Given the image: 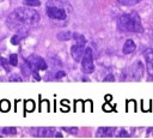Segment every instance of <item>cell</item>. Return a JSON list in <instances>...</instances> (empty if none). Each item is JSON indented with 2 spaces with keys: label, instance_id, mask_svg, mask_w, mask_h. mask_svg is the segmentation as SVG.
I'll return each mask as SVG.
<instances>
[{
  "label": "cell",
  "instance_id": "1",
  "mask_svg": "<svg viewBox=\"0 0 153 139\" xmlns=\"http://www.w3.org/2000/svg\"><path fill=\"white\" fill-rule=\"evenodd\" d=\"M39 20V13L33 7L23 6L13 10L7 17V26L17 32H26L30 28L35 26Z\"/></svg>",
  "mask_w": 153,
  "mask_h": 139
},
{
  "label": "cell",
  "instance_id": "2",
  "mask_svg": "<svg viewBox=\"0 0 153 139\" xmlns=\"http://www.w3.org/2000/svg\"><path fill=\"white\" fill-rule=\"evenodd\" d=\"M45 12L54 20L66 22L72 13V6L67 0H48Z\"/></svg>",
  "mask_w": 153,
  "mask_h": 139
},
{
  "label": "cell",
  "instance_id": "3",
  "mask_svg": "<svg viewBox=\"0 0 153 139\" xmlns=\"http://www.w3.org/2000/svg\"><path fill=\"white\" fill-rule=\"evenodd\" d=\"M118 28L122 31H130V32H141V20L136 12H130L122 14L118 18Z\"/></svg>",
  "mask_w": 153,
  "mask_h": 139
},
{
  "label": "cell",
  "instance_id": "4",
  "mask_svg": "<svg viewBox=\"0 0 153 139\" xmlns=\"http://www.w3.org/2000/svg\"><path fill=\"white\" fill-rule=\"evenodd\" d=\"M73 37L76 40L75 44L72 46L71 48V54L73 56V59L75 61H81L82 56H84V53H85V44H86V40L82 35L80 34H74Z\"/></svg>",
  "mask_w": 153,
  "mask_h": 139
},
{
  "label": "cell",
  "instance_id": "5",
  "mask_svg": "<svg viewBox=\"0 0 153 139\" xmlns=\"http://www.w3.org/2000/svg\"><path fill=\"white\" fill-rule=\"evenodd\" d=\"M81 66H82V71L87 74L93 73L94 71V64H93V54H92V49L91 48H86L84 56L81 59Z\"/></svg>",
  "mask_w": 153,
  "mask_h": 139
},
{
  "label": "cell",
  "instance_id": "6",
  "mask_svg": "<svg viewBox=\"0 0 153 139\" xmlns=\"http://www.w3.org/2000/svg\"><path fill=\"white\" fill-rule=\"evenodd\" d=\"M25 61L29 64V66H30V68H31V71H32L33 74H36L37 71H43V70L47 68L45 61L41 56H38V55H35V54L33 55H30Z\"/></svg>",
  "mask_w": 153,
  "mask_h": 139
},
{
  "label": "cell",
  "instance_id": "7",
  "mask_svg": "<svg viewBox=\"0 0 153 139\" xmlns=\"http://www.w3.org/2000/svg\"><path fill=\"white\" fill-rule=\"evenodd\" d=\"M32 134L37 137H53L55 135V129L50 127H39V128H32Z\"/></svg>",
  "mask_w": 153,
  "mask_h": 139
},
{
  "label": "cell",
  "instance_id": "8",
  "mask_svg": "<svg viewBox=\"0 0 153 139\" xmlns=\"http://www.w3.org/2000/svg\"><path fill=\"white\" fill-rule=\"evenodd\" d=\"M131 71H133V72H131V73H133V78H134L135 80L141 79V77H142V74H143V66H142V64H141L140 61H136V62L134 64Z\"/></svg>",
  "mask_w": 153,
  "mask_h": 139
},
{
  "label": "cell",
  "instance_id": "9",
  "mask_svg": "<svg viewBox=\"0 0 153 139\" xmlns=\"http://www.w3.org/2000/svg\"><path fill=\"white\" fill-rule=\"evenodd\" d=\"M145 58H146V62H147V71L153 77V50L147 49L145 52Z\"/></svg>",
  "mask_w": 153,
  "mask_h": 139
},
{
  "label": "cell",
  "instance_id": "10",
  "mask_svg": "<svg viewBox=\"0 0 153 139\" xmlns=\"http://www.w3.org/2000/svg\"><path fill=\"white\" fill-rule=\"evenodd\" d=\"M135 43L133 40H127L123 44V53L124 54H131L134 50H135Z\"/></svg>",
  "mask_w": 153,
  "mask_h": 139
},
{
  "label": "cell",
  "instance_id": "11",
  "mask_svg": "<svg viewBox=\"0 0 153 139\" xmlns=\"http://www.w3.org/2000/svg\"><path fill=\"white\" fill-rule=\"evenodd\" d=\"M112 131L114 128H110V127H102L97 131V135L98 137H105V135H111L112 134Z\"/></svg>",
  "mask_w": 153,
  "mask_h": 139
},
{
  "label": "cell",
  "instance_id": "12",
  "mask_svg": "<svg viewBox=\"0 0 153 139\" xmlns=\"http://www.w3.org/2000/svg\"><path fill=\"white\" fill-rule=\"evenodd\" d=\"M25 35H26V32H17V34H14V36L11 38V43L12 44H18L19 41L23 37H25Z\"/></svg>",
  "mask_w": 153,
  "mask_h": 139
},
{
  "label": "cell",
  "instance_id": "13",
  "mask_svg": "<svg viewBox=\"0 0 153 139\" xmlns=\"http://www.w3.org/2000/svg\"><path fill=\"white\" fill-rule=\"evenodd\" d=\"M23 5L29 6V7H38L41 5V1L39 0H24Z\"/></svg>",
  "mask_w": 153,
  "mask_h": 139
},
{
  "label": "cell",
  "instance_id": "14",
  "mask_svg": "<svg viewBox=\"0 0 153 139\" xmlns=\"http://www.w3.org/2000/svg\"><path fill=\"white\" fill-rule=\"evenodd\" d=\"M71 37H73V35H72L69 31H63V32H59V34H57V38H59V40H62V41H67V40H69Z\"/></svg>",
  "mask_w": 153,
  "mask_h": 139
},
{
  "label": "cell",
  "instance_id": "15",
  "mask_svg": "<svg viewBox=\"0 0 153 139\" xmlns=\"http://www.w3.org/2000/svg\"><path fill=\"white\" fill-rule=\"evenodd\" d=\"M10 107H11V104H10V102L7 99H2L0 102V110L1 111H8L10 110Z\"/></svg>",
  "mask_w": 153,
  "mask_h": 139
},
{
  "label": "cell",
  "instance_id": "16",
  "mask_svg": "<svg viewBox=\"0 0 153 139\" xmlns=\"http://www.w3.org/2000/svg\"><path fill=\"white\" fill-rule=\"evenodd\" d=\"M117 1L123 6H131L139 2V0H117Z\"/></svg>",
  "mask_w": 153,
  "mask_h": 139
},
{
  "label": "cell",
  "instance_id": "17",
  "mask_svg": "<svg viewBox=\"0 0 153 139\" xmlns=\"http://www.w3.org/2000/svg\"><path fill=\"white\" fill-rule=\"evenodd\" d=\"M8 62H10L11 66H17V65H18V55H17V54H12V55H10Z\"/></svg>",
  "mask_w": 153,
  "mask_h": 139
},
{
  "label": "cell",
  "instance_id": "18",
  "mask_svg": "<svg viewBox=\"0 0 153 139\" xmlns=\"http://www.w3.org/2000/svg\"><path fill=\"white\" fill-rule=\"evenodd\" d=\"M22 71H23V73H24L25 75H30V73L32 72L31 68H30V66H29V64H27L26 61L23 64V66H22Z\"/></svg>",
  "mask_w": 153,
  "mask_h": 139
},
{
  "label": "cell",
  "instance_id": "19",
  "mask_svg": "<svg viewBox=\"0 0 153 139\" xmlns=\"http://www.w3.org/2000/svg\"><path fill=\"white\" fill-rule=\"evenodd\" d=\"M24 107H25V109H26L27 111H32L33 108H35V103H33L32 101H27V102H25Z\"/></svg>",
  "mask_w": 153,
  "mask_h": 139
},
{
  "label": "cell",
  "instance_id": "20",
  "mask_svg": "<svg viewBox=\"0 0 153 139\" xmlns=\"http://www.w3.org/2000/svg\"><path fill=\"white\" fill-rule=\"evenodd\" d=\"M2 131H4L5 134H14V133L17 132L14 127H6V128H4Z\"/></svg>",
  "mask_w": 153,
  "mask_h": 139
},
{
  "label": "cell",
  "instance_id": "21",
  "mask_svg": "<svg viewBox=\"0 0 153 139\" xmlns=\"http://www.w3.org/2000/svg\"><path fill=\"white\" fill-rule=\"evenodd\" d=\"M8 80L10 81H22V78L19 77V75H17V74H11L10 75V78H8Z\"/></svg>",
  "mask_w": 153,
  "mask_h": 139
},
{
  "label": "cell",
  "instance_id": "22",
  "mask_svg": "<svg viewBox=\"0 0 153 139\" xmlns=\"http://www.w3.org/2000/svg\"><path fill=\"white\" fill-rule=\"evenodd\" d=\"M63 129L65 131H67V132H69V133H76L78 132V128L76 127H63Z\"/></svg>",
  "mask_w": 153,
  "mask_h": 139
},
{
  "label": "cell",
  "instance_id": "23",
  "mask_svg": "<svg viewBox=\"0 0 153 139\" xmlns=\"http://www.w3.org/2000/svg\"><path fill=\"white\" fill-rule=\"evenodd\" d=\"M109 80H110V81H114V80H115V78H114L112 74H109V75H106V77L104 78V81H109Z\"/></svg>",
  "mask_w": 153,
  "mask_h": 139
},
{
  "label": "cell",
  "instance_id": "24",
  "mask_svg": "<svg viewBox=\"0 0 153 139\" xmlns=\"http://www.w3.org/2000/svg\"><path fill=\"white\" fill-rule=\"evenodd\" d=\"M61 77H65V72H63V71H59V72L55 74V78H56V79H59V78H61Z\"/></svg>",
  "mask_w": 153,
  "mask_h": 139
},
{
  "label": "cell",
  "instance_id": "25",
  "mask_svg": "<svg viewBox=\"0 0 153 139\" xmlns=\"http://www.w3.org/2000/svg\"><path fill=\"white\" fill-rule=\"evenodd\" d=\"M126 135H128V134H127L124 131H122L121 133H118V137H126Z\"/></svg>",
  "mask_w": 153,
  "mask_h": 139
}]
</instances>
